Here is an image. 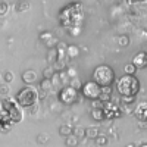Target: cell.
<instances>
[{"mask_svg":"<svg viewBox=\"0 0 147 147\" xmlns=\"http://www.w3.org/2000/svg\"><path fill=\"white\" fill-rule=\"evenodd\" d=\"M84 19V10L82 5L80 2H71L65 7H62L59 13V21L63 27L74 28V27H81Z\"/></svg>","mask_w":147,"mask_h":147,"instance_id":"obj_1","label":"cell"},{"mask_svg":"<svg viewBox=\"0 0 147 147\" xmlns=\"http://www.w3.org/2000/svg\"><path fill=\"white\" fill-rule=\"evenodd\" d=\"M116 90L121 96H137L140 91V81L136 75H124L118 80Z\"/></svg>","mask_w":147,"mask_h":147,"instance_id":"obj_2","label":"cell"},{"mask_svg":"<svg viewBox=\"0 0 147 147\" xmlns=\"http://www.w3.org/2000/svg\"><path fill=\"white\" fill-rule=\"evenodd\" d=\"M93 81L100 87H107L115 82V72L109 65H99L93 71Z\"/></svg>","mask_w":147,"mask_h":147,"instance_id":"obj_3","label":"cell"},{"mask_svg":"<svg viewBox=\"0 0 147 147\" xmlns=\"http://www.w3.org/2000/svg\"><path fill=\"white\" fill-rule=\"evenodd\" d=\"M15 100L21 107H31L37 103V100H38V93H37V90L32 88L31 85H27V87H24L18 91Z\"/></svg>","mask_w":147,"mask_h":147,"instance_id":"obj_4","label":"cell"},{"mask_svg":"<svg viewBox=\"0 0 147 147\" xmlns=\"http://www.w3.org/2000/svg\"><path fill=\"white\" fill-rule=\"evenodd\" d=\"M0 106H2L6 112L9 113L10 116V121L12 124H19V122L22 121L24 118V113H22V107L16 103L15 99H10V97H6V99L2 100V103H0Z\"/></svg>","mask_w":147,"mask_h":147,"instance_id":"obj_5","label":"cell"},{"mask_svg":"<svg viewBox=\"0 0 147 147\" xmlns=\"http://www.w3.org/2000/svg\"><path fill=\"white\" fill-rule=\"evenodd\" d=\"M59 100L60 103H63L66 106H72L78 100V90L72 85H66L59 91Z\"/></svg>","mask_w":147,"mask_h":147,"instance_id":"obj_6","label":"cell"},{"mask_svg":"<svg viewBox=\"0 0 147 147\" xmlns=\"http://www.w3.org/2000/svg\"><path fill=\"white\" fill-rule=\"evenodd\" d=\"M81 93H82V96L85 97V99L96 100V99H99V96L102 93V87L94 81H87V82H84L82 88H81Z\"/></svg>","mask_w":147,"mask_h":147,"instance_id":"obj_7","label":"cell"},{"mask_svg":"<svg viewBox=\"0 0 147 147\" xmlns=\"http://www.w3.org/2000/svg\"><path fill=\"white\" fill-rule=\"evenodd\" d=\"M12 121H10V116L6 110L0 106V131H9L12 128Z\"/></svg>","mask_w":147,"mask_h":147,"instance_id":"obj_8","label":"cell"},{"mask_svg":"<svg viewBox=\"0 0 147 147\" xmlns=\"http://www.w3.org/2000/svg\"><path fill=\"white\" fill-rule=\"evenodd\" d=\"M131 63L136 66L137 69H144V68L147 66V55H146V52L137 53L136 56H134V59H132Z\"/></svg>","mask_w":147,"mask_h":147,"instance_id":"obj_9","label":"cell"},{"mask_svg":"<svg viewBox=\"0 0 147 147\" xmlns=\"http://www.w3.org/2000/svg\"><path fill=\"white\" fill-rule=\"evenodd\" d=\"M136 118L140 122H146L147 121V105H146V102H141L138 105V107L136 109Z\"/></svg>","mask_w":147,"mask_h":147,"instance_id":"obj_10","label":"cell"},{"mask_svg":"<svg viewBox=\"0 0 147 147\" xmlns=\"http://www.w3.org/2000/svg\"><path fill=\"white\" fill-rule=\"evenodd\" d=\"M22 81L25 82V84H32V82H35L37 81V74L34 72V71H25L22 74Z\"/></svg>","mask_w":147,"mask_h":147,"instance_id":"obj_11","label":"cell"},{"mask_svg":"<svg viewBox=\"0 0 147 147\" xmlns=\"http://www.w3.org/2000/svg\"><path fill=\"white\" fill-rule=\"evenodd\" d=\"M91 118L94 121H105V112H103V107H93L91 110Z\"/></svg>","mask_w":147,"mask_h":147,"instance_id":"obj_12","label":"cell"},{"mask_svg":"<svg viewBox=\"0 0 147 147\" xmlns=\"http://www.w3.org/2000/svg\"><path fill=\"white\" fill-rule=\"evenodd\" d=\"M78 137L75 136V134H71V136H68L66 137V141H65V144H66V147H77L78 146Z\"/></svg>","mask_w":147,"mask_h":147,"instance_id":"obj_13","label":"cell"},{"mask_svg":"<svg viewBox=\"0 0 147 147\" xmlns=\"http://www.w3.org/2000/svg\"><path fill=\"white\" fill-rule=\"evenodd\" d=\"M100 134V129L97 128V127H91V128H87L85 129V137H88V138H96L97 136Z\"/></svg>","mask_w":147,"mask_h":147,"instance_id":"obj_14","label":"cell"},{"mask_svg":"<svg viewBox=\"0 0 147 147\" xmlns=\"http://www.w3.org/2000/svg\"><path fill=\"white\" fill-rule=\"evenodd\" d=\"M59 134H60L62 137H68V136H71V134H74V129H72V127H69V125H60Z\"/></svg>","mask_w":147,"mask_h":147,"instance_id":"obj_15","label":"cell"},{"mask_svg":"<svg viewBox=\"0 0 147 147\" xmlns=\"http://www.w3.org/2000/svg\"><path fill=\"white\" fill-rule=\"evenodd\" d=\"M28 7H30V3L27 2V0H21V2H18L16 6H15L16 12H25Z\"/></svg>","mask_w":147,"mask_h":147,"instance_id":"obj_16","label":"cell"},{"mask_svg":"<svg viewBox=\"0 0 147 147\" xmlns=\"http://www.w3.org/2000/svg\"><path fill=\"white\" fill-rule=\"evenodd\" d=\"M94 140H96V146H97V147H103V146H106L107 141H109L107 137H106V136H102V134H99V136H97Z\"/></svg>","mask_w":147,"mask_h":147,"instance_id":"obj_17","label":"cell"},{"mask_svg":"<svg viewBox=\"0 0 147 147\" xmlns=\"http://www.w3.org/2000/svg\"><path fill=\"white\" fill-rule=\"evenodd\" d=\"M66 53H68V56H69L71 59L77 57V56H78V47H77V46H68V47H66Z\"/></svg>","mask_w":147,"mask_h":147,"instance_id":"obj_18","label":"cell"},{"mask_svg":"<svg viewBox=\"0 0 147 147\" xmlns=\"http://www.w3.org/2000/svg\"><path fill=\"white\" fill-rule=\"evenodd\" d=\"M124 71H125V75H136L137 68L134 66L132 63H127V65H125V68H124Z\"/></svg>","mask_w":147,"mask_h":147,"instance_id":"obj_19","label":"cell"},{"mask_svg":"<svg viewBox=\"0 0 147 147\" xmlns=\"http://www.w3.org/2000/svg\"><path fill=\"white\" fill-rule=\"evenodd\" d=\"M136 97L137 96H122V102L125 105H131L132 102H136Z\"/></svg>","mask_w":147,"mask_h":147,"instance_id":"obj_20","label":"cell"},{"mask_svg":"<svg viewBox=\"0 0 147 147\" xmlns=\"http://www.w3.org/2000/svg\"><path fill=\"white\" fill-rule=\"evenodd\" d=\"M119 44L122 47H127L129 44V38H128V35H121L119 37Z\"/></svg>","mask_w":147,"mask_h":147,"instance_id":"obj_21","label":"cell"},{"mask_svg":"<svg viewBox=\"0 0 147 147\" xmlns=\"http://www.w3.org/2000/svg\"><path fill=\"white\" fill-rule=\"evenodd\" d=\"M7 9H9V5L6 2H2V3H0V15L7 13Z\"/></svg>","mask_w":147,"mask_h":147,"instance_id":"obj_22","label":"cell"},{"mask_svg":"<svg viewBox=\"0 0 147 147\" xmlns=\"http://www.w3.org/2000/svg\"><path fill=\"white\" fill-rule=\"evenodd\" d=\"M3 78H5V82L9 84V82H12V80H13V75H12V72H10V71H6Z\"/></svg>","mask_w":147,"mask_h":147,"instance_id":"obj_23","label":"cell"},{"mask_svg":"<svg viewBox=\"0 0 147 147\" xmlns=\"http://www.w3.org/2000/svg\"><path fill=\"white\" fill-rule=\"evenodd\" d=\"M7 93H9V87H7L6 82H3L0 85V94H7Z\"/></svg>","mask_w":147,"mask_h":147,"instance_id":"obj_24","label":"cell"},{"mask_svg":"<svg viewBox=\"0 0 147 147\" xmlns=\"http://www.w3.org/2000/svg\"><path fill=\"white\" fill-rule=\"evenodd\" d=\"M128 147H134V146H132V144H129V146H128Z\"/></svg>","mask_w":147,"mask_h":147,"instance_id":"obj_25","label":"cell"},{"mask_svg":"<svg viewBox=\"0 0 147 147\" xmlns=\"http://www.w3.org/2000/svg\"><path fill=\"white\" fill-rule=\"evenodd\" d=\"M94 147H97V146H94Z\"/></svg>","mask_w":147,"mask_h":147,"instance_id":"obj_26","label":"cell"}]
</instances>
